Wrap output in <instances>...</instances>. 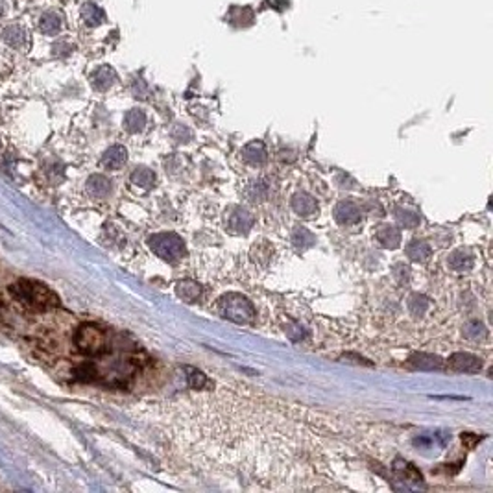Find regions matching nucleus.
<instances>
[{
	"instance_id": "1",
	"label": "nucleus",
	"mask_w": 493,
	"mask_h": 493,
	"mask_svg": "<svg viewBox=\"0 0 493 493\" xmlns=\"http://www.w3.org/2000/svg\"><path fill=\"white\" fill-rule=\"evenodd\" d=\"M161 425L189 460L263 488H322L329 479L324 449L302 421L233 390L163 401Z\"/></svg>"
},
{
	"instance_id": "2",
	"label": "nucleus",
	"mask_w": 493,
	"mask_h": 493,
	"mask_svg": "<svg viewBox=\"0 0 493 493\" xmlns=\"http://www.w3.org/2000/svg\"><path fill=\"white\" fill-rule=\"evenodd\" d=\"M9 290L18 302L33 311H46V309L60 305V297L55 296L51 288L37 281H30V279H21L17 285H11Z\"/></svg>"
},
{
	"instance_id": "3",
	"label": "nucleus",
	"mask_w": 493,
	"mask_h": 493,
	"mask_svg": "<svg viewBox=\"0 0 493 493\" xmlns=\"http://www.w3.org/2000/svg\"><path fill=\"white\" fill-rule=\"evenodd\" d=\"M216 311L222 318L235 324H251L255 318V307L251 305L248 297L240 294H228V296L220 297Z\"/></svg>"
},
{
	"instance_id": "4",
	"label": "nucleus",
	"mask_w": 493,
	"mask_h": 493,
	"mask_svg": "<svg viewBox=\"0 0 493 493\" xmlns=\"http://www.w3.org/2000/svg\"><path fill=\"white\" fill-rule=\"evenodd\" d=\"M148 244L154 250V253L166 263H178L187 253L185 244L176 233H157L150 237Z\"/></svg>"
},
{
	"instance_id": "5",
	"label": "nucleus",
	"mask_w": 493,
	"mask_h": 493,
	"mask_svg": "<svg viewBox=\"0 0 493 493\" xmlns=\"http://www.w3.org/2000/svg\"><path fill=\"white\" fill-rule=\"evenodd\" d=\"M74 342H76V346H78V349L83 355L95 356L100 355V353H104L105 349H107V338H105V333L100 327H96V325L91 324H85L78 329Z\"/></svg>"
},
{
	"instance_id": "6",
	"label": "nucleus",
	"mask_w": 493,
	"mask_h": 493,
	"mask_svg": "<svg viewBox=\"0 0 493 493\" xmlns=\"http://www.w3.org/2000/svg\"><path fill=\"white\" fill-rule=\"evenodd\" d=\"M226 226L231 233L235 235H246L253 226V215L250 211L243 209V207H229L226 211Z\"/></svg>"
},
{
	"instance_id": "7",
	"label": "nucleus",
	"mask_w": 493,
	"mask_h": 493,
	"mask_svg": "<svg viewBox=\"0 0 493 493\" xmlns=\"http://www.w3.org/2000/svg\"><path fill=\"white\" fill-rule=\"evenodd\" d=\"M449 366H451L452 370L462 371V373H477L482 368V362L475 355H471V353H455L449 359Z\"/></svg>"
},
{
	"instance_id": "8",
	"label": "nucleus",
	"mask_w": 493,
	"mask_h": 493,
	"mask_svg": "<svg viewBox=\"0 0 493 493\" xmlns=\"http://www.w3.org/2000/svg\"><path fill=\"white\" fill-rule=\"evenodd\" d=\"M334 218L340 226H355L361 222V209L353 201H340L334 207Z\"/></svg>"
},
{
	"instance_id": "9",
	"label": "nucleus",
	"mask_w": 493,
	"mask_h": 493,
	"mask_svg": "<svg viewBox=\"0 0 493 493\" xmlns=\"http://www.w3.org/2000/svg\"><path fill=\"white\" fill-rule=\"evenodd\" d=\"M290 206H292L294 213H297L299 216H312L318 213V203H316L314 198H312L311 194H307V192H297V194H294Z\"/></svg>"
},
{
	"instance_id": "10",
	"label": "nucleus",
	"mask_w": 493,
	"mask_h": 493,
	"mask_svg": "<svg viewBox=\"0 0 493 493\" xmlns=\"http://www.w3.org/2000/svg\"><path fill=\"white\" fill-rule=\"evenodd\" d=\"M126 161H128V152H126L124 147H120V144L107 148L104 156H102V164L110 170L120 169V166L126 164Z\"/></svg>"
},
{
	"instance_id": "11",
	"label": "nucleus",
	"mask_w": 493,
	"mask_h": 493,
	"mask_svg": "<svg viewBox=\"0 0 493 493\" xmlns=\"http://www.w3.org/2000/svg\"><path fill=\"white\" fill-rule=\"evenodd\" d=\"M377 243L383 248H388V250H396L401 244V231L393 226H381L375 233Z\"/></svg>"
},
{
	"instance_id": "12",
	"label": "nucleus",
	"mask_w": 493,
	"mask_h": 493,
	"mask_svg": "<svg viewBox=\"0 0 493 493\" xmlns=\"http://www.w3.org/2000/svg\"><path fill=\"white\" fill-rule=\"evenodd\" d=\"M115 82H117V74H115V70L111 69V67H107V65L98 67L91 76V83L96 91H107Z\"/></svg>"
},
{
	"instance_id": "13",
	"label": "nucleus",
	"mask_w": 493,
	"mask_h": 493,
	"mask_svg": "<svg viewBox=\"0 0 493 493\" xmlns=\"http://www.w3.org/2000/svg\"><path fill=\"white\" fill-rule=\"evenodd\" d=\"M2 41L8 46H11V48H24L28 43V33L23 26L11 24V26L6 28L4 33H2Z\"/></svg>"
},
{
	"instance_id": "14",
	"label": "nucleus",
	"mask_w": 493,
	"mask_h": 493,
	"mask_svg": "<svg viewBox=\"0 0 493 493\" xmlns=\"http://www.w3.org/2000/svg\"><path fill=\"white\" fill-rule=\"evenodd\" d=\"M87 192L92 198H105L111 192L110 179L100 176V174H95V176L87 179Z\"/></svg>"
},
{
	"instance_id": "15",
	"label": "nucleus",
	"mask_w": 493,
	"mask_h": 493,
	"mask_svg": "<svg viewBox=\"0 0 493 493\" xmlns=\"http://www.w3.org/2000/svg\"><path fill=\"white\" fill-rule=\"evenodd\" d=\"M266 156H268V154H266V148L260 141L250 142L243 150V159L251 164H263L266 161Z\"/></svg>"
},
{
	"instance_id": "16",
	"label": "nucleus",
	"mask_w": 493,
	"mask_h": 493,
	"mask_svg": "<svg viewBox=\"0 0 493 493\" xmlns=\"http://www.w3.org/2000/svg\"><path fill=\"white\" fill-rule=\"evenodd\" d=\"M410 364L418 370H442L443 361L440 356L427 355V353H418L410 356Z\"/></svg>"
},
{
	"instance_id": "17",
	"label": "nucleus",
	"mask_w": 493,
	"mask_h": 493,
	"mask_svg": "<svg viewBox=\"0 0 493 493\" xmlns=\"http://www.w3.org/2000/svg\"><path fill=\"white\" fill-rule=\"evenodd\" d=\"M147 126V115L141 110H129L124 117V128L129 133H139Z\"/></svg>"
},
{
	"instance_id": "18",
	"label": "nucleus",
	"mask_w": 493,
	"mask_h": 493,
	"mask_svg": "<svg viewBox=\"0 0 493 493\" xmlns=\"http://www.w3.org/2000/svg\"><path fill=\"white\" fill-rule=\"evenodd\" d=\"M82 18L87 26L95 28V26H100V24L104 23L105 15L98 6L92 4V2H87V4L82 6Z\"/></svg>"
},
{
	"instance_id": "19",
	"label": "nucleus",
	"mask_w": 493,
	"mask_h": 493,
	"mask_svg": "<svg viewBox=\"0 0 493 493\" xmlns=\"http://www.w3.org/2000/svg\"><path fill=\"white\" fill-rule=\"evenodd\" d=\"M200 294H201V287L198 283H194V281H191V279L181 281V283L178 285V296L181 297L183 302H187V303L196 302L198 297H200Z\"/></svg>"
},
{
	"instance_id": "20",
	"label": "nucleus",
	"mask_w": 493,
	"mask_h": 493,
	"mask_svg": "<svg viewBox=\"0 0 493 493\" xmlns=\"http://www.w3.org/2000/svg\"><path fill=\"white\" fill-rule=\"evenodd\" d=\"M405 253H407L408 259L412 260H425L430 257V246L427 243H421V240H412V243L405 248Z\"/></svg>"
},
{
	"instance_id": "21",
	"label": "nucleus",
	"mask_w": 493,
	"mask_h": 493,
	"mask_svg": "<svg viewBox=\"0 0 493 493\" xmlns=\"http://www.w3.org/2000/svg\"><path fill=\"white\" fill-rule=\"evenodd\" d=\"M449 268L455 270V272H467V270L473 268V257H470L464 251H455L449 257Z\"/></svg>"
},
{
	"instance_id": "22",
	"label": "nucleus",
	"mask_w": 493,
	"mask_h": 493,
	"mask_svg": "<svg viewBox=\"0 0 493 493\" xmlns=\"http://www.w3.org/2000/svg\"><path fill=\"white\" fill-rule=\"evenodd\" d=\"M39 30H41L45 36H55V33L61 30V18L60 15L55 14H46L45 17L39 21Z\"/></svg>"
},
{
	"instance_id": "23",
	"label": "nucleus",
	"mask_w": 493,
	"mask_h": 493,
	"mask_svg": "<svg viewBox=\"0 0 493 493\" xmlns=\"http://www.w3.org/2000/svg\"><path fill=\"white\" fill-rule=\"evenodd\" d=\"M154 181H156V174L152 172L150 169H144V166H141V169H137L132 174V183L137 185V187L148 189L154 185Z\"/></svg>"
},
{
	"instance_id": "24",
	"label": "nucleus",
	"mask_w": 493,
	"mask_h": 493,
	"mask_svg": "<svg viewBox=\"0 0 493 493\" xmlns=\"http://www.w3.org/2000/svg\"><path fill=\"white\" fill-rule=\"evenodd\" d=\"M427 309H429V299L425 296H420V294H412L410 297H408V312H410L412 316H423L425 312H427Z\"/></svg>"
},
{
	"instance_id": "25",
	"label": "nucleus",
	"mask_w": 493,
	"mask_h": 493,
	"mask_svg": "<svg viewBox=\"0 0 493 493\" xmlns=\"http://www.w3.org/2000/svg\"><path fill=\"white\" fill-rule=\"evenodd\" d=\"M396 220H398L399 226L407 229H414L420 226V216L415 215L414 211L408 209H396Z\"/></svg>"
},
{
	"instance_id": "26",
	"label": "nucleus",
	"mask_w": 493,
	"mask_h": 493,
	"mask_svg": "<svg viewBox=\"0 0 493 493\" xmlns=\"http://www.w3.org/2000/svg\"><path fill=\"white\" fill-rule=\"evenodd\" d=\"M292 243L297 248H311L316 243L314 235L311 231H307L305 228H296L292 233Z\"/></svg>"
},
{
	"instance_id": "27",
	"label": "nucleus",
	"mask_w": 493,
	"mask_h": 493,
	"mask_svg": "<svg viewBox=\"0 0 493 493\" xmlns=\"http://www.w3.org/2000/svg\"><path fill=\"white\" fill-rule=\"evenodd\" d=\"M189 375H187V383H189V388L194 390V392H200V390H203L207 386V377L201 371L194 370V368H189Z\"/></svg>"
},
{
	"instance_id": "28",
	"label": "nucleus",
	"mask_w": 493,
	"mask_h": 493,
	"mask_svg": "<svg viewBox=\"0 0 493 493\" xmlns=\"http://www.w3.org/2000/svg\"><path fill=\"white\" fill-rule=\"evenodd\" d=\"M464 334H466L470 340H479V338L486 336V329L480 322H470V324H466V327H464Z\"/></svg>"
},
{
	"instance_id": "29",
	"label": "nucleus",
	"mask_w": 493,
	"mask_h": 493,
	"mask_svg": "<svg viewBox=\"0 0 493 493\" xmlns=\"http://www.w3.org/2000/svg\"><path fill=\"white\" fill-rule=\"evenodd\" d=\"M246 194H248V198H250V200L257 201V200H263V198H265L266 191L263 189V183L257 181V183H251L250 189L246 191Z\"/></svg>"
},
{
	"instance_id": "30",
	"label": "nucleus",
	"mask_w": 493,
	"mask_h": 493,
	"mask_svg": "<svg viewBox=\"0 0 493 493\" xmlns=\"http://www.w3.org/2000/svg\"><path fill=\"white\" fill-rule=\"evenodd\" d=\"M2 11H4V4H2V0H0V15H2Z\"/></svg>"
}]
</instances>
